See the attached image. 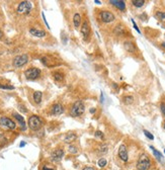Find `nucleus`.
Returning a JSON list of instances; mask_svg holds the SVG:
<instances>
[{
  "mask_svg": "<svg viewBox=\"0 0 165 170\" xmlns=\"http://www.w3.org/2000/svg\"><path fill=\"white\" fill-rule=\"evenodd\" d=\"M33 7H34V5L31 1H25V0L20 1L16 5V13L19 14V15H27L33 10Z\"/></svg>",
  "mask_w": 165,
  "mask_h": 170,
  "instance_id": "f257e3e1",
  "label": "nucleus"
},
{
  "mask_svg": "<svg viewBox=\"0 0 165 170\" xmlns=\"http://www.w3.org/2000/svg\"><path fill=\"white\" fill-rule=\"evenodd\" d=\"M27 125H29V127L31 131H33V132H38V131H40L43 127V120L41 119L39 116L31 114V116L29 118Z\"/></svg>",
  "mask_w": 165,
  "mask_h": 170,
  "instance_id": "f03ea898",
  "label": "nucleus"
},
{
  "mask_svg": "<svg viewBox=\"0 0 165 170\" xmlns=\"http://www.w3.org/2000/svg\"><path fill=\"white\" fill-rule=\"evenodd\" d=\"M151 160L147 154H142L139 157V160L137 162V170H149L151 167Z\"/></svg>",
  "mask_w": 165,
  "mask_h": 170,
  "instance_id": "7ed1b4c3",
  "label": "nucleus"
},
{
  "mask_svg": "<svg viewBox=\"0 0 165 170\" xmlns=\"http://www.w3.org/2000/svg\"><path fill=\"white\" fill-rule=\"evenodd\" d=\"M84 110H85L84 103L81 100H77L72 104L71 108H70V116H73V118L80 116L84 112Z\"/></svg>",
  "mask_w": 165,
  "mask_h": 170,
  "instance_id": "20e7f679",
  "label": "nucleus"
},
{
  "mask_svg": "<svg viewBox=\"0 0 165 170\" xmlns=\"http://www.w3.org/2000/svg\"><path fill=\"white\" fill-rule=\"evenodd\" d=\"M41 73H42V71H41L40 68L34 67V66L29 67L27 69L25 70V72H23L25 77L27 79V80H37L38 78H40Z\"/></svg>",
  "mask_w": 165,
  "mask_h": 170,
  "instance_id": "39448f33",
  "label": "nucleus"
},
{
  "mask_svg": "<svg viewBox=\"0 0 165 170\" xmlns=\"http://www.w3.org/2000/svg\"><path fill=\"white\" fill-rule=\"evenodd\" d=\"M29 61V57L27 54L17 55L12 59V66L14 68H21L25 65H27Z\"/></svg>",
  "mask_w": 165,
  "mask_h": 170,
  "instance_id": "423d86ee",
  "label": "nucleus"
},
{
  "mask_svg": "<svg viewBox=\"0 0 165 170\" xmlns=\"http://www.w3.org/2000/svg\"><path fill=\"white\" fill-rule=\"evenodd\" d=\"M0 127L2 129H5V130L14 131L17 127V126H16L15 122L8 116H1L0 118Z\"/></svg>",
  "mask_w": 165,
  "mask_h": 170,
  "instance_id": "0eeeda50",
  "label": "nucleus"
},
{
  "mask_svg": "<svg viewBox=\"0 0 165 170\" xmlns=\"http://www.w3.org/2000/svg\"><path fill=\"white\" fill-rule=\"evenodd\" d=\"M64 154H65V151L63 148H61V147L56 148V149H54L51 153V160L53 162L61 161L62 158L64 157Z\"/></svg>",
  "mask_w": 165,
  "mask_h": 170,
  "instance_id": "6e6552de",
  "label": "nucleus"
},
{
  "mask_svg": "<svg viewBox=\"0 0 165 170\" xmlns=\"http://www.w3.org/2000/svg\"><path fill=\"white\" fill-rule=\"evenodd\" d=\"M63 112H64V106L59 102L52 104L49 108V114L51 116H60Z\"/></svg>",
  "mask_w": 165,
  "mask_h": 170,
  "instance_id": "1a4fd4ad",
  "label": "nucleus"
},
{
  "mask_svg": "<svg viewBox=\"0 0 165 170\" xmlns=\"http://www.w3.org/2000/svg\"><path fill=\"white\" fill-rule=\"evenodd\" d=\"M100 19L102 20L104 23H110L112 21H114L116 17H114V13L112 11H108V10H103L100 12Z\"/></svg>",
  "mask_w": 165,
  "mask_h": 170,
  "instance_id": "9d476101",
  "label": "nucleus"
},
{
  "mask_svg": "<svg viewBox=\"0 0 165 170\" xmlns=\"http://www.w3.org/2000/svg\"><path fill=\"white\" fill-rule=\"evenodd\" d=\"M11 116H12V118L15 120V122H17L20 131L25 132V131L27 130V124H25V119H23V116H20L19 114H17V112H12Z\"/></svg>",
  "mask_w": 165,
  "mask_h": 170,
  "instance_id": "9b49d317",
  "label": "nucleus"
},
{
  "mask_svg": "<svg viewBox=\"0 0 165 170\" xmlns=\"http://www.w3.org/2000/svg\"><path fill=\"white\" fill-rule=\"evenodd\" d=\"M80 31H81V35H82L83 38H84V40H88V38L90 37V27L87 20H84L82 23Z\"/></svg>",
  "mask_w": 165,
  "mask_h": 170,
  "instance_id": "f8f14e48",
  "label": "nucleus"
},
{
  "mask_svg": "<svg viewBox=\"0 0 165 170\" xmlns=\"http://www.w3.org/2000/svg\"><path fill=\"white\" fill-rule=\"evenodd\" d=\"M29 31L33 37H35V38H39V39L45 38L46 35H47V33H46L44 29H38V27H31V29H29Z\"/></svg>",
  "mask_w": 165,
  "mask_h": 170,
  "instance_id": "ddd939ff",
  "label": "nucleus"
},
{
  "mask_svg": "<svg viewBox=\"0 0 165 170\" xmlns=\"http://www.w3.org/2000/svg\"><path fill=\"white\" fill-rule=\"evenodd\" d=\"M118 155L120 157V159L124 162H128L129 160V154H128V149L125 145H120L118 148Z\"/></svg>",
  "mask_w": 165,
  "mask_h": 170,
  "instance_id": "4468645a",
  "label": "nucleus"
},
{
  "mask_svg": "<svg viewBox=\"0 0 165 170\" xmlns=\"http://www.w3.org/2000/svg\"><path fill=\"white\" fill-rule=\"evenodd\" d=\"M52 77L56 82H62L65 78V75L63 72L59 71V70H55V71L52 72Z\"/></svg>",
  "mask_w": 165,
  "mask_h": 170,
  "instance_id": "2eb2a0df",
  "label": "nucleus"
},
{
  "mask_svg": "<svg viewBox=\"0 0 165 170\" xmlns=\"http://www.w3.org/2000/svg\"><path fill=\"white\" fill-rule=\"evenodd\" d=\"M109 4L114 5V6L116 7L118 10H125V9H126V3H125V1H122V0H118V1H114V0H112V1H109Z\"/></svg>",
  "mask_w": 165,
  "mask_h": 170,
  "instance_id": "dca6fc26",
  "label": "nucleus"
},
{
  "mask_svg": "<svg viewBox=\"0 0 165 170\" xmlns=\"http://www.w3.org/2000/svg\"><path fill=\"white\" fill-rule=\"evenodd\" d=\"M73 25H74V27H75L77 31L79 29V27H80V25H82V20H81V16L80 14L77 12V13L74 14L73 16Z\"/></svg>",
  "mask_w": 165,
  "mask_h": 170,
  "instance_id": "f3484780",
  "label": "nucleus"
},
{
  "mask_svg": "<svg viewBox=\"0 0 165 170\" xmlns=\"http://www.w3.org/2000/svg\"><path fill=\"white\" fill-rule=\"evenodd\" d=\"M77 135L75 134V133H69V134H67L66 136H65L64 138V143L66 144H70V143H73L74 141H75L76 139H77Z\"/></svg>",
  "mask_w": 165,
  "mask_h": 170,
  "instance_id": "a211bd4d",
  "label": "nucleus"
},
{
  "mask_svg": "<svg viewBox=\"0 0 165 170\" xmlns=\"http://www.w3.org/2000/svg\"><path fill=\"white\" fill-rule=\"evenodd\" d=\"M124 47L127 50L129 53H135L136 52V46L133 42H130V41H127V42H124Z\"/></svg>",
  "mask_w": 165,
  "mask_h": 170,
  "instance_id": "6ab92c4d",
  "label": "nucleus"
},
{
  "mask_svg": "<svg viewBox=\"0 0 165 170\" xmlns=\"http://www.w3.org/2000/svg\"><path fill=\"white\" fill-rule=\"evenodd\" d=\"M42 98H43V93L41 91H35L33 93V99H34V102L37 105L41 104L42 102Z\"/></svg>",
  "mask_w": 165,
  "mask_h": 170,
  "instance_id": "aec40b11",
  "label": "nucleus"
},
{
  "mask_svg": "<svg viewBox=\"0 0 165 170\" xmlns=\"http://www.w3.org/2000/svg\"><path fill=\"white\" fill-rule=\"evenodd\" d=\"M107 151H108V147H107V145H105V144H102V145H100L97 148V154L98 155L106 154Z\"/></svg>",
  "mask_w": 165,
  "mask_h": 170,
  "instance_id": "412c9836",
  "label": "nucleus"
},
{
  "mask_svg": "<svg viewBox=\"0 0 165 170\" xmlns=\"http://www.w3.org/2000/svg\"><path fill=\"white\" fill-rule=\"evenodd\" d=\"M114 34L116 35V36H118V37H120V36H123L124 34H125V31H126V29H124L122 25H118V27H114Z\"/></svg>",
  "mask_w": 165,
  "mask_h": 170,
  "instance_id": "4be33fe9",
  "label": "nucleus"
},
{
  "mask_svg": "<svg viewBox=\"0 0 165 170\" xmlns=\"http://www.w3.org/2000/svg\"><path fill=\"white\" fill-rule=\"evenodd\" d=\"M156 18L161 21V23H165V12L164 11H157L156 14H155Z\"/></svg>",
  "mask_w": 165,
  "mask_h": 170,
  "instance_id": "5701e85b",
  "label": "nucleus"
},
{
  "mask_svg": "<svg viewBox=\"0 0 165 170\" xmlns=\"http://www.w3.org/2000/svg\"><path fill=\"white\" fill-rule=\"evenodd\" d=\"M41 170H57V168L49 163H45L41 166Z\"/></svg>",
  "mask_w": 165,
  "mask_h": 170,
  "instance_id": "b1692460",
  "label": "nucleus"
},
{
  "mask_svg": "<svg viewBox=\"0 0 165 170\" xmlns=\"http://www.w3.org/2000/svg\"><path fill=\"white\" fill-rule=\"evenodd\" d=\"M123 102L125 103V104H132V103L134 102V97H133V96H130V95H127V96H124Z\"/></svg>",
  "mask_w": 165,
  "mask_h": 170,
  "instance_id": "393cba45",
  "label": "nucleus"
},
{
  "mask_svg": "<svg viewBox=\"0 0 165 170\" xmlns=\"http://www.w3.org/2000/svg\"><path fill=\"white\" fill-rule=\"evenodd\" d=\"M151 150L153 151V154H154V156L156 157L157 159H158V160H161V159H163V157H162V154H161L160 152H159V151H157L156 149H155V148L153 147V146H151Z\"/></svg>",
  "mask_w": 165,
  "mask_h": 170,
  "instance_id": "a878e982",
  "label": "nucleus"
},
{
  "mask_svg": "<svg viewBox=\"0 0 165 170\" xmlns=\"http://www.w3.org/2000/svg\"><path fill=\"white\" fill-rule=\"evenodd\" d=\"M132 4L135 7H142L145 4V1L144 0H134V1H132Z\"/></svg>",
  "mask_w": 165,
  "mask_h": 170,
  "instance_id": "bb28decb",
  "label": "nucleus"
},
{
  "mask_svg": "<svg viewBox=\"0 0 165 170\" xmlns=\"http://www.w3.org/2000/svg\"><path fill=\"white\" fill-rule=\"evenodd\" d=\"M68 151H69V153H71V154H77V153H78V148L76 147V146L70 145L69 147H68Z\"/></svg>",
  "mask_w": 165,
  "mask_h": 170,
  "instance_id": "cd10ccee",
  "label": "nucleus"
},
{
  "mask_svg": "<svg viewBox=\"0 0 165 170\" xmlns=\"http://www.w3.org/2000/svg\"><path fill=\"white\" fill-rule=\"evenodd\" d=\"M0 88H1V89L12 90V89H14V86H12V85H9V84H2V83H0Z\"/></svg>",
  "mask_w": 165,
  "mask_h": 170,
  "instance_id": "c85d7f7f",
  "label": "nucleus"
},
{
  "mask_svg": "<svg viewBox=\"0 0 165 170\" xmlns=\"http://www.w3.org/2000/svg\"><path fill=\"white\" fill-rule=\"evenodd\" d=\"M106 159H104V158H100L99 159V160H98V162H97V164H98V166H99V167H104L105 165H106Z\"/></svg>",
  "mask_w": 165,
  "mask_h": 170,
  "instance_id": "c756f323",
  "label": "nucleus"
},
{
  "mask_svg": "<svg viewBox=\"0 0 165 170\" xmlns=\"http://www.w3.org/2000/svg\"><path fill=\"white\" fill-rule=\"evenodd\" d=\"M160 110H161L162 116H165V102H163V101L160 103Z\"/></svg>",
  "mask_w": 165,
  "mask_h": 170,
  "instance_id": "7c9ffc66",
  "label": "nucleus"
},
{
  "mask_svg": "<svg viewBox=\"0 0 165 170\" xmlns=\"http://www.w3.org/2000/svg\"><path fill=\"white\" fill-rule=\"evenodd\" d=\"M144 134L146 135V137H147L148 139H150V140H154V136H153V135H152L150 132H148V131L144 130Z\"/></svg>",
  "mask_w": 165,
  "mask_h": 170,
  "instance_id": "2f4dec72",
  "label": "nucleus"
},
{
  "mask_svg": "<svg viewBox=\"0 0 165 170\" xmlns=\"http://www.w3.org/2000/svg\"><path fill=\"white\" fill-rule=\"evenodd\" d=\"M95 137H97V138H100V139H103V138H104V136H103V133L100 132V131H96V132H95Z\"/></svg>",
  "mask_w": 165,
  "mask_h": 170,
  "instance_id": "473e14b6",
  "label": "nucleus"
},
{
  "mask_svg": "<svg viewBox=\"0 0 165 170\" xmlns=\"http://www.w3.org/2000/svg\"><path fill=\"white\" fill-rule=\"evenodd\" d=\"M18 108H19V110H20V112H25V114H27V108H25V105H23V104L18 105Z\"/></svg>",
  "mask_w": 165,
  "mask_h": 170,
  "instance_id": "72a5a7b5",
  "label": "nucleus"
},
{
  "mask_svg": "<svg viewBox=\"0 0 165 170\" xmlns=\"http://www.w3.org/2000/svg\"><path fill=\"white\" fill-rule=\"evenodd\" d=\"M132 23H133V25H134V27H135V29H136V31H138V33H139V34H140V33H141V31H140V29H139V27H138V25H136V23H135V20L134 19H133V18H132Z\"/></svg>",
  "mask_w": 165,
  "mask_h": 170,
  "instance_id": "f704fd0d",
  "label": "nucleus"
},
{
  "mask_svg": "<svg viewBox=\"0 0 165 170\" xmlns=\"http://www.w3.org/2000/svg\"><path fill=\"white\" fill-rule=\"evenodd\" d=\"M82 170H95L93 167H90V166H86V167H84Z\"/></svg>",
  "mask_w": 165,
  "mask_h": 170,
  "instance_id": "c9c22d12",
  "label": "nucleus"
},
{
  "mask_svg": "<svg viewBox=\"0 0 165 170\" xmlns=\"http://www.w3.org/2000/svg\"><path fill=\"white\" fill-rule=\"evenodd\" d=\"M3 37V33H2V31H1V29H0V39L2 38Z\"/></svg>",
  "mask_w": 165,
  "mask_h": 170,
  "instance_id": "e433bc0d",
  "label": "nucleus"
},
{
  "mask_svg": "<svg viewBox=\"0 0 165 170\" xmlns=\"http://www.w3.org/2000/svg\"><path fill=\"white\" fill-rule=\"evenodd\" d=\"M25 145V142H21V144H20V147H23Z\"/></svg>",
  "mask_w": 165,
  "mask_h": 170,
  "instance_id": "4c0bfd02",
  "label": "nucleus"
},
{
  "mask_svg": "<svg viewBox=\"0 0 165 170\" xmlns=\"http://www.w3.org/2000/svg\"><path fill=\"white\" fill-rule=\"evenodd\" d=\"M90 112H91V114H93V112H95V108H91V110H90Z\"/></svg>",
  "mask_w": 165,
  "mask_h": 170,
  "instance_id": "58836bf2",
  "label": "nucleus"
},
{
  "mask_svg": "<svg viewBox=\"0 0 165 170\" xmlns=\"http://www.w3.org/2000/svg\"><path fill=\"white\" fill-rule=\"evenodd\" d=\"M94 2H95V3H97V4H100V1H97V0H95V1H94Z\"/></svg>",
  "mask_w": 165,
  "mask_h": 170,
  "instance_id": "ea45409f",
  "label": "nucleus"
},
{
  "mask_svg": "<svg viewBox=\"0 0 165 170\" xmlns=\"http://www.w3.org/2000/svg\"><path fill=\"white\" fill-rule=\"evenodd\" d=\"M162 47H163V48H165V42H163V44H162Z\"/></svg>",
  "mask_w": 165,
  "mask_h": 170,
  "instance_id": "a19ab883",
  "label": "nucleus"
},
{
  "mask_svg": "<svg viewBox=\"0 0 165 170\" xmlns=\"http://www.w3.org/2000/svg\"><path fill=\"white\" fill-rule=\"evenodd\" d=\"M163 126H164V129H165V123H164V125H163Z\"/></svg>",
  "mask_w": 165,
  "mask_h": 170,
  "instance_id": "79ce46f5",
  "label": "nucleus"
},
{
  "mask_svg": "<svg viewBox=\"0 0 165 170\" xmlns=\"http://www.w3.org/2000/svg\"><path fill=\"white\" fill-rule=\"evenodd\" d=\"M164 153H165V150H164Z\"/></svg>",
  "mask_w": 165,
  "mask_h": 170,
  "instance_id": "37998d69",
  "label": "nucleus"
}]
</instances>
